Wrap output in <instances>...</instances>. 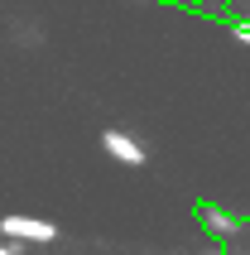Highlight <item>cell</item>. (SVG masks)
<instances>
[{
	"label": "cell",
	"instance_id": "obj_1",
	"mask_svg": "<svg viewBox=\"0 0 250 255\" xmlns=\"http://www.w3.org/2000/svg\"><path fill=\"white\" fill-rule=\"evenodd\" d=\"M101 149L111 159H125V164H144V144L130 140L125 130H106V135H101Z\"/></svg>",
	"mask_w": 250,
	"mask_h": 255
}]
</instances>
